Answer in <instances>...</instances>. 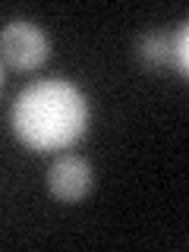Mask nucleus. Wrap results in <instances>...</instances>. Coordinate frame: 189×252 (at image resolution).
Returning a JSON list of instances; mask_svg holds the SVG:
<instances>
[{
  "instance_id": "nucleus-1",
  "label": "nucleus",
  "mask_w": 189,
  "mask_h": 252,
  "mask_svg": "<svg viewBox=\"0 0 189 252\" xmlns=\"http://www.w3.org/2000/svg\"><path fill=\"white\" fill-rule=\"evenodd\" d=\"M89 107L73 82L44 79L19 92L13 104V129L32 152H57L85 132Z\"/></svg>"
},
{
  "instance_id": "nucleus-2",
  "label": "nucleus",
  "mask_w": 189,
  "mask_h": 252,
  "mask_svg": "<svg viewBox=\"0 0 189 252\" xmlns=\"http://www.w3.org/2000/svg\"><path fill=\"white\" fill-rule=\"evenodd\" d=\"M47 54H51V41L32 22L16 19L0 29V57L13 69H35L47 60Z\"/></svg>"
},
{
  "instance_id": "nucleus-3",
  "label": "nucleus",
  "mask_w": 189,
  "mask_h": 252,
  "mask_svg": "<svg viewBox=\"0 0 189 252\" xmlns=\"http://www.w3.org/2000/svg\"><path fill=\"white\" fill-rule=\"evenodd\" d=\"M47 189L60 202H79L92 189V167L79 155H63L47 170Z\"/></svg>"
},
{
  "instance_id": "nucleus-4",
  "label": "nucleus",
  "mask_w": 189,
  "mask_h": 252,
  "mask_svg": "<svg viewBox=\"0 0 189 252\" xmlns=\"http://www.w3.org/2000/svg\"><path fill=\"white\" fill-rule=\"evenodd\" d=\"M142 60L152 63V66H173V32L170 35H161V32H152V35L142 38Z\"/></svg>"
},
{
  "instance_id": "nucleus-5",
  "label": "nucleus",
  "mask_w": 189,
  "mask_h": 252,
  "mask_svg": "<svg viewBox=\"0 0 189 252\" xmlns=\"http://www.w3.org/2000/svg\"><path fill=\"white\" fill-rule=\"evenodd\" d=\"M173 63H177L180 73L189 69V29H186V22H180V29L173 32Z\"/></svg>"
},
{
  "instance_id": "nucleus-6",
  "label": "nucleus",
  "mask_w": 189,
  "mask_h": 252,
  "mask_svg": "<svg viewBox=\"0 0 189 252\" xmlns=\"http://www.w3.org/2000/svg\"><path fill=\"white\" fill-rule=\"evenodd\" d=\"M0 82H3V69H0Z\"/></svg>"
}]
</instances>
